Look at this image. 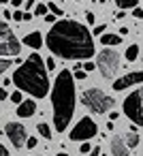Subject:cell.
Segmentation results:
<instances>
[{
	"label": "cell",
	"mask_w": 143,
	"mask_h": 156,
	"mask_svg": "<svg viewBox=\"0 0 143 156\" xmlns=\"http://www.w3.org/2000/svg\"><path fill=\"white\" fill-rule=\"evenodd\" d=\"M120 32H122V34H120V37H126V34H128V32H130V30H128V28H120Z\"/></svg>",
	"instance_id": "37"
},
{
	"label": "cell",
	"mask_w": 143,
	"mask_h": 156,
	"mask_svg": "<svg viewBox=\"0 0 143 156\" xmlns=\"http://www.w3.org/2000/svg\"><path fill=\"white\" fill-rule=\"evenodd\" d=\"M81 103H83L92 113H105V111H109V109L115 105V101H113L111 96H107V94H105L103 90H98V88L83 90Z\"/></svg>",
	"instance_id": "4"
},
{
	"label": "cell",
	"mask_w": 143,
	"mask_h": 156,
	"mask_svg": "<svg viewBox=\"0 0 143 156\" xmlns=\"http://www.w3.org/2000/svg\"><path fill=\"white\" fill-rule=\"evenodd\" d=\"M19 41L7 22H0V58H17Z\"/></svg>",
	"instance_id": "5"
},
{
	"label": "cell",
	"mask_w": 143,
	"mask_h": 156,
	"mask_svg": "<svg viewBox=\"0 0 143 156\" xmlns=\"http://www.w3.org/2000/svg\"><path fill=\"white\" fill-rule=\"evenodd\" d=\"M11 5H13V7H15V9H17V7H19V5H22V0H11Z\"/></svg>",
	"instance_id": "38"
},
{
	"label": "cell",
	"mask_w": 143,
	"mask_h": 156,
	"mask_svg": "<svg viewBox=\"0 0 143 156\" xmlns=\"http://www.w3.org/2000/svg\"><path fill=\"white\" fill-rule=\"evenodd\" d=\"M105 28H107L105 24H98V26H94V30H92V32H94V34H98V37H103V32H105Z\"/></svg>",
	"instance_id": "23"
},
{
	"label": "cell",
	"mask_w": 143,
	"mask_h": 156,
	"mask_svg": "<svg viewBox=\"0 0 143 156\" xmlns=\"http://www.w3.org/2000/svg\"><path fill=\"white\" fill-rule=\"evenodd\" d=\"M47 9H49L54 15H62V9H60L58 5H51V2H49V7H47Z\"/></svg>",
	"instance_id": "22"
},
{
	"label": "cell",
	"mask_w": 143,
	"mask_h": 156,
	"mask_svg": "<svg viewBox=\"0 0 143 156\" xmlns=\"http://www.w3.org/2000/svg\"><path fill=\"white\" fill-rule=\"evenodd\" d=\"M32 5H34V0H26V9H32Z\"/></svg>",
	"instance_id": "39"
},
{
	"label": "cell",
	"mask_w": 143,
	"mask_h": 156,
	"mask_svg": "<svg viewBox=\"0 0 143 156\" xmlns=\"http://www.w3.org/2000/svg\"><path fill=\"white\" fill-rule=\"evenodd\" d=\"M39 133L45 137V139H51V128L47 124H39Z\"/></svg>",
	"instance_id": "19"
},
{
	"label": "cell",
	"mask_w": 143,
	"mask_h": 156,
	"mask_svg": "<svg viewBox=\"0 0 143 156\" xmlns=\"http://www.w3.org/2000/svg\"><path fill=\"white\" fill-rule=\"evenodd\" d=\"M132 17H134V20H143V9H141V7H134Z\"/></svg>",
	"instance_id": "24"
},
{
	"label": "cell",
	"mask_w": 143,
	"mask_h": 156,
	"mask_svg": "<svg viewBox=\"0 0 143 156\" xmlns=\"http://www.w3.org/2000/svg\"><path fill=\"white\" fill-rule=\"evenodd\" d=\"M34 111H37V103L34 101H22L17 105V115L19 118H30V115H34Z\"/></svg>",
	"instance_id": "12"
},
{
	"label": "cell",
	"mask_w": 143,
	"mask_h": 156,
	"mask_svg": "<svg viewBox=\"0 0 143 156\" xmlns=\"http://www.w3.org/2000/svg\"><path fill=\"white\" fill-rule=\"evenodd\" d=\"M45 22L47 24H56V15H45Z\"/></svg>",
	"instance_id": "31"
},
{
	"label": "cell",
	"mask_w": 143,
	"mask_h": 156,
	"mask_svg": "<svg viewBox=\"0 0 143 156\" xmlns=\"http://www.w3.org/2000/svg\"><path fill=\"white\" fill-rule=\"evenodd\" d=\"M100 43L107 45V47H113V45H120L122 43V37L120 34H103L100 37Z\"/></svg>",
	"instance_id": "14"
},
{
	"label": "cell",
	"mask_w": 143,
	"mask_h": 156,
	"mask_svg": "<svg viewBox=\"0 0 143 156\" xmlns=\"http://www.w3.org/2000/svg\"><path fill=\"white\" fill-rule=\"evenodd\" d=\"M96 130H98V126H96V122L92 120V118H81L79 122H77V126L71 130V139L73 141H90L94 135H96Z\"/></svg>",
	"instance_id": "8"
},
{
	"label": "cell",
	"mask_w": 143,
	"mask_h": 156,
	"mask_svg": "<svg viewBox=\"0 0 143 156\" xmlns=\"http://www.w3.org/2000/svg\"><path fill=\"white\" fill-rule=\"evenodd\" d=\"M47 47L64 60H88L96 51L92 32L73 20H62L51 26V32H47Z\"/></svg>",
	"instance_id": "1"
},
{
	"label": "cell",
	"mask_w": 143,
	"mask_h": 156,
	"mask_svg": "<svg viewBox=\"0 0 143 156\" xmlns=\"http://www.w3.org/2000/svg\"><path fill=\"white\" fill-rule=\"evenodd\" d=\"M111 154H113V156H128V154H130V152H128V145L124 143L122 137H113V139H111Z\"/></svg>",
	"instance_id": "11"
},
{
	"label": "cell",
	"mask_w": 143,
	"mask_h": 156,
	"mask_svg": "<svg viewBox=\"0 0 143 156\" xmlns=\"http://www.w3.org/2000/svg\"><path fill=\"white\" fill-rule=\"evenodd\" d=\"M124 113L130 118L132 124L143 126V88L134 90L132 94L126 96L124 101Z\"/></svg>",
	"instance_id": "6"
},
{
	"label": "cell",
	"mask_w": 143,
	"mask_h": 156,
	"mask_svg": "<svg viewBox=\"0 0 143 156\" xmlns=\"http://www.w3.org/2000/svg\"><path fill=\"white\" fill-rule=\"evenodd\" d=\"M90 150H92V145H90L88 141H83V145L79 147V152H81V154H90Z\"/></svg>",
	"instance_id": "25"
},
{
	"label": "cell",
	"mask_w": 143,
	"mask_h": 156,
	"mask_svg": "<svg viewBox=\"0 0 143 156\" xmlns=\"http://www.w3.org/2000/svg\"><path fill=\"white\" fill-rule=\"evenodd\" d=\"M5 133H7L9 141H11L15 147H22V145H26V141H28L26 128H24V124H19V122H9V124L5 126Z\"/></svg>",
	"instance_id": "9"
},
{
	"label": "cell",
	"mask_w": 143,
	"mask_h": 156,
	"mask_svg": "<svg viewBox=\"0 0 143 156\" xmlns=\"http://www.w3.org/2000/svg\"><path fill=\"white\" fill-rule=\"evenodd\" d=\"M34 13H37V15H45V13H47V7H45V5H39V7L34 9Z\"/></svg>",
	"instance_id": "26"
},
{
	"label": "cell",
	"mask_w": 143,
	"mask_h": 156,
	"mask_svg": "<svg viewBox=\"0 0 143 156\" xmlns=\"http://www.w3.org/2000/svg\"><path fill=\"white\" fill-rule=\"evenodd\" d=\"M137 56H139V45H137V43H132V45L126 49V60H128V62H132V60H137Z\"/></svg>",
	"instance_id": "15"
},
{
	"label": "cell",
	"mask_w": 143,
	"mask_h": 156,
	"mask_svg": "<svg viewBox=\"0 0 143 156\" xmlns=\"http://www.w3.org/2000/svg\"><path fill=\"white\" fill-rule=\"evenodd\" d=\"M124 143L128 145V150H130V147H137V145H139V135L128 133V135H126V139H124Z\"/></svg>",
	"instance_id": "16"
},
{
	"label": "cell",
	"mask_w": 143,
	"mask_h": 156,
	"mask_svg": "<svg viewBox=\"0 0 143 156\" xmlns=\"http://www.w3.org/2000/svg\"><path fill=\"white\" fill-rule=\"evenodd\" d=\"M11 81L17 86V90L28 92V94H32L37 98H43L49 92L47 66H45V62H43V58L39 54H30L17 66V71L13 73V79Z\"/></svg>",
	"instance_id": "2"
},
{
	"label": "cell",
	"mask_w": 143,
	"mask_h": 156,
	"mask_svg": "<svg viewBox=\"0 0 143 156\" xmlns=\"http://www.w3.org/2000/svg\"><path fill=\"white\" fill-rule=\"evenodd\" d=\"M96 2H100V5H105V2H107V0H96Z\"/></svg>",
	"instance_id": "41"
},
{
	"label": "cell",
	"mask_w": 143,
	"mask_h": 156,
	"mask_svg": "<svg viewBox=\"0 0 143 156\" xmlns=\"http://www.w3.org/2000/svg\"><path fill=\"white\" fill-rule=\"evenodd\" d=\"M115 5H117L120 11L122 9H134L137 7V0H115Z\"/></svg>",
	"instance_id": "17"
},
{
	"label": "cell",
	"mask_w": 143,
	"mask_h": 156,
	"mask_svg": "<svg viewBox=\"0 0 143 156\" xmlns=\"http://www.w3.org/2000/svg\"><path fill=\"white\" fill-rule=\"evenodd\" d=\"M45 66H47V69H51V71H54V69H56V62H54V58H49V60H47V64H45Z\"/></svg>",
	"instance_id": "32"
},
{
	"label": "cell",
	"mask_w": 143,
	"mask_h": 156,
	"mask_svg": "<svg viewBox=\"0 0 143 156\" xmlns=\"http://www.w3.org/2000/svg\"><path fill=\"white\" fill-rule=\"evenodd\" d=\"M7 2H9V0H0V5H7Z\"/></svg>",
	"instance_id": "40"
},
{
	"label": "cell",
	"mask_w": 143,
	"mask_h": 156,
	"mask_svg": "<svg viewBox=\"0 0 143 156\" xmlns=\"http://www.w3.org/2000/svg\"><path fill=\"white\" fill-rule=\"evenodd\" d=\"M96 69L100 71V75L105 79H111L117 69H120V56L115 49H103L98 56H96Z\"/></svg>",
	"instance_id": "7"
},
{
	"label": "cell",
	"mask_w": 143,
	"mask_h": 156,
	"mask_svg": "<svg viewBox=\"0 0 143 156\" xmlns=\"http://www.w3.org/2000/svg\"><path fill=\"white\" fill-rule=\"evenodd\" d=\"M98 152H100V147H92V150H90V154H88V156H98Z\"/></svg>",
	"instance_id": "33"
},
{
	"label": "cell",
	"mask_w": 143,
	"mask_h": 156,
	"mask_svg": "<svg viewBox=\"0 0 143 156\" xmlns=\"http://www.w3.org/2000/svg\"><path fill=\"white\" fill-rule=\"evenodd\" d=\"M24 20H26V22H28V20H32V13H30V11H26V13H24Z\"/></svg>",
	"instance_id": "36"
},
{
	"label": "cell",
	"mask_w": 143,
	"mask_h": 156,
	"mask_svg": "<svg viewBox=\"0 0 143 156\" xmlns=\"http://www.w3.org/2000/svg\"><path fill=\"white\" fill-rule=\"evenodd\" d=\"M24 43L28 45V47H32V49H41V45H43V37H41V32H28L26 34V39H24Z\"/></svg>",
	"instance_id": "13"
},
{
	"label": "cell",
	"mask_w": 143,
	"mask_h": 156,
	"mask_svg": "<svg viewBox=\"0 0 143 156\" xmlns=\"http://www.w3.org/2000/svg\"><path fill=\"white\" fill-rule=\"evenodd\" d=\"M94 20H96V17H94V13H92V11H88V13H85V22H88V24H94Z\"/></svg>",
	"instance_id": "29"
},
{
	"label": "cell",
	"mask_w": 143,
	"mask_h": 156,
	"mask_svg": "<svg viewBox=\"0 0 143 156\" xmlns=\"http://www.w3.org/2000/svg\"><path fill=\"white\" fill-rule=\"evenodd\" d=\"M11 101H13L15 105H19V103L24 101V98H22V90H17V92H13V94H11Z\"/></svg>",
	"instance_id": "20"
},
{
	"label": "cell",
	"mask_w": 143,
	"mask_h": 156,
	"mask_svg": "<svg viewBox=\"0 0 143 156\" xmlns=\"http://www.w3.org/2000/svg\"><path fill=\"white\" fill-rule=\"evenodd\" d=\"M11 15H13L15 22H22V20H24V13H22V11H15V13H11Z\"/></svg>",
	"instance_id": "28"
},
{
	"label": "cell",
	"mask_w": 143,
	"mask_h": 156,
	"mask_svg": "<svg viewBox=\"0 0 143 156\" xmlns=\"http://www.w3.org/2000/svg\"><path fill=\"white\" fill-rule=\"evenodd\" d=\"M51 107H54V126L58 133L68 128V122L75 113V83L73 73L68 69L60 71L51 90Z\"/></svg>",
	"instance_id": "3"
},
{
	"label": "cell",
	"mask_w": 143,
	"mask_h": 156,
	"mask_svg": "<svg viewBox=\"0 0 143 156\" xmlns=\"http://www.w3.org/2000/svg\"><path fill=\"white\" fill-rule=\"evenodd\" d=\"M11 64H13V58H0V75H2Z\"/></svg>",
	"instance_id": "18"
},
{
	"label": "cell",
	"mask_w": 143,
	"mask_h": 156,
	"mask_svg": "<svg viewBox=\"0 0 143 156\" xmlns=\"http://www.w3.org/2000/svg\"><path fill=\"white\" fill-rule=\"evenodd\" d=\"M58 156H68V154H64V152H60V154H58Z\"/></svg>",
	"instance_id": "42"
},
{
	"label": "cell",
	"mask_w": 143,
	"mask_h": 156,
	"mask_svg": "<svg viewBox=\"0 0 143 156\" xmlns=\"http://www.w3.org/2000/svg\"><path fill=\"white\" fill-rule=\"evenodd\" d=\"M134 83H143V71L128 73V75L115 79V81H113V90L120 92V90H126V88H130V86H134Z\"/></svg>",
	"instance_id": "10"
},
{
	"label": "cell",
	"mask_w": 143,
	"mask_h": 156,
	"mask_svg": "<svg viewBox=\"0 0 143 156\" xmlns=\"http://www.w3.org/2000/svg\"><path fill=\"white\" fill-rule=\"evenodd\" d=\"M37 143H39V141H37L34 137H28V141H26V145H28L30 150H34V147H37Z\"/></svg>",
	"instance_id": "27"
},
{
	"label": "cell",
	"mask_w": 143,
	"mask_h": 156,
	"mask_svg": "<svg viewBox=\"0 0 143 156\" xmlns=\"http://www.w3.org/2000/svg\"><path fill=\"white\" fill-rule=\"evenodd\" d=\"M0 156H9V150L5 145H0Z\"/></svg>",
	"instance_id": "34"
},
{
	"label": "cell",
	"mask_w": 143,
	"mask_h": 156,
	"mask_svg": "<svg viewBox=\"0 0 143 156\" xmlns=\"http://www.w3.org/2000/svg\"><path fill=\"white\" fill-rule=\"evenodd\" d=\"M81 66H85V73H88V71H94V69H96V64H94V62H85V64H81Z\"/></svg>",
	"instance_id": "30"
},
{
	"label": "cell",
	"mask_w": 143,
	"mask_h": 156,
	"mask_svg": "<svg viewBox=\"0 0 143 156\" xmlns=\"http://www.w3.org/2000/svg\"><path fill=\"white\" fill-rule=\"evenodd\" d=\"M5 98H9V94H7V90H0V101H5Z\"/></svg>",
	"instance_id": "35"
},
{
	"label": "cell",
	"mask_w": 143,
	"mask_h": 156,
	"mask_svg": "<svg viewBox=\"0 0 143 156\" xmlns=\"http://www.w3.org/2000/svg\"><path fill=\"white\" fill-rule=\"evenodd\" d=\"M73 79H77V81H83V79H85V71H83V69H79V71H75V75H73Z\"/></svg>",
	"instance_id": "21"
}]
</instances>
